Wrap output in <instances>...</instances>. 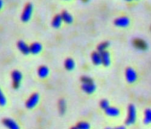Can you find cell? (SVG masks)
I'll list each match as a JSON object with an SVG mask.
<instances>
[{"mask_svg":"<svg viewBox=\"0 0 151 129\" xmlns=\"http://www.w3.org/2000/svg\"><path fill=\"white\" fill-rule=\"evenodd\" d=\"M4 124L9 128L11 129H18L19 128V126L17 123L13 120L10 118H6L3 120Z\"/></svg>","mask_w":151,"mask_h":129,"instance_id":"11","label":"cell"},{"mask_svg":"<svg viewBox=\"0 0 151 129\" xmlns=\"http://www.w3.org/2000/svg\"><path fill=\"white\" fill-rule=\"evenodd\" d=\"M96 85L94 84L93 82L91 83H83L82 86V88L83 91L88 93V94H91L96 90Z\"/></svg>","mask_w":151,"mask_h":129,"instance_id":"7","label":"cell"},{"mask_svg":"<svg viewBox=\"0 0 151 129\" xmlns=\"http://www.w3.org/2000/svg\"><path fill=\"white\" fill-rule=\"evenodd\" d=\"M129 22L130 21L128 18L123 16L116 19L114 23L116 26H118V27H127L129 24Z\"/></svg>","mask_w":151,"mask_h":129,"instance_id":"6","label":"cell"},{"mask_svg":"<svg viewBox=\"0 0 151 129\" xmlns=\"http://www.w3.org/2000/svg\"><path fill=\"white\" fill-rule=\"evenodd\" d=\"M62 17L60 15L56 16L54 18L53 22H52L53 27L55 28H59L62 23Z\"/></svg>","mask_w":151,"mask_h":129,"instance_id":"17","label":"cell"},{"mask_svg":"<svg viewBox=\"0 0 151 129\" xmlns=\"http://www.w3.org/2000/svg\"><path fill=\"white\" fill-rule=\"evenodd\" d=\"M75 128L81 129H88L90 128V125L88 123H87L86 122H81L78 124V127Z\"/></svg>","mask_w":151,"mask_h":129,"instance_id":"23","label":"cell"},{"mask_svg":"<svg viewBox=\"0 0 151 129\" xmlns=\"http://www.w3.org/2000/svg\"><path fill=\"white\" fill-rule=\"evenodd\" d=\"M127 1H131V0H127Z\"/></svg>","mask_w":151,"mask_h":129,"instance_id":"27","label":"cell"},{"mask_svg":"<svg viewBox=\"0 0 151 129\" xmlns=\"http://www.w3.org/2000/svg\"><path fill=\"white\" fill-rule=\"evenodd\" d=\"M105 110V113L111 117H117L120 113L119 109L114 107H108Z\"/></svg>","mask_w":151,"mask_h":129,"instance_id":"13","label":"cell"},{"mask_svg":"<svg viewBox=\"0 0 151 129\" xmlns=\"http://www.w3.org/2000/svg\"><path fill=\"white\" fill-rule=\"evenodd\" d=\"M126 79L129 84H132L137 80V75L133 69L128 67L126 70Z\"/></svg>","mask_w":151,"mask_h":129,"instance_id":"3","label":"cell"},{"mask_svg":"<svg viewBox=\"0 0 151 129\" xmlns=\"http://www.w3.org/2000/svg\"><path fill=\"white\" fill-rule=\"evenodd\" d=\"M6 99L4 96V95L3 94V93H2L1 89H0V106H4L6 105Z\"/></svg>","mask_w":151,"mask_h":129,"instance_id":"22","label":"cell"},{"mask_svg":"<svg viewBox=\"0 0 151 129\" xmlns=\"http://www.w3.org/2000/svg\"><path fill=\"white\" fill-rule=\"evenodd\" d=\"M92 61L95 65H100V64H102V58H101V55H100V52H94L92 54L91 56Z\"/></svg>","mask_w":151,"mask_h":129,"instance_id":"15","label":"cell"},{"mask_svg":"<svg viewBox=\"0 0 151 129\" xmlns=\"http://www.w3.org/2000/svg\"><path fill=\"white\" fill-rule=\"evenodd\" d=\"M40 96L38 94H33L26 102V107L28 109H32L36 106L37 103L39 102Z\"/></svg>","mask_w":151,"mask_h":129,"instance_id":"4","label":"cell"},{"mask_svg":"<svg viewBox=\"0 0 151 129\" xmlns=\"http://www.w3.org/2000/svg\"><path fill=\"white\" fill-rule=\"evenodd\" d=\"M3 1H2V0H0V9H1V7H3Z\"/></svg>","mask_w":151,"mask_h":129,"instance_id":"26","label":"cell"},{"mask_svg":"<svg viewBox=\"0 0 151 129\" xmlns=\"http://www.w3.org/2000/svg\"><path fill=\"white\" fill-rule=\"evenodd\" d=\"M150 121H151V111L149 109L145 111V118L144 120V123L146 124H148L150 123Z\"/></svg>","mask_w":151,"mask_h":129,"instance_id":"19","label":"cell"},{"mask_svg":"<svg viewBox=\"0 0 151 129\" xmlns=\"http://www.w3.org/2000/svg\"><path fill=\"white\" fill-rule=\"evenodd\" d=\"M100 105L103 109H106L108 107H109V102L106 100H102L100 103Z\"/></svg>","mask_w":151,"mask_h":129,"instance_id":"24","label":"cell"},{"mask_svg":"<svg viewBox=\"0 0 151 129\" xmlns=\"http://www.w3.org/2000/svg\"><path fill=\"white\" fill-rule=\"evenodd\" d=\"M42 50V45L39 43H34L30 46V52L33 54H39Z\"/></svg>","mask_w":151,"mask_h":129,"instance_id":"12","label":"cell"},{"mask_svg":"<svg viewBox=\"0 0 151 129\" xmlns=\"http://www.w3.org/2000/svg\"><path fill=\"white\" fill-rule=\"evenodd\" d=\"M81 81L83 83H91V82H93L92 79L90 78V77H88V76L82 77Z\"/></svg>","mask_w":151,"mask_h":129,"instance_id":"25","label":"cell"},{"mask_svg":"<svg viewBox=\"0 0 151 129\" xmlns=\"http://www.w3.org/2000/svg\"><path fill=\"white\" fill-rule=\"evenodd\" d=\"M136 118L137 113L135 108L133 105H131L128 108V117L126 121V124L129 125L133 124L135 122Z\"/></svg>","mask_w":151,"mask_h":129,"instance_id":"1","label":"cell"},{"mask_svg":"<svg viewBox=\"0 0 151 129\" xmlns=\"http://www.w3.org/2000/svg\"><path fill=\"white\" fill-rule=\"evenodd\" d=\"M109 42H104V43H102L101 44H100L99 46H98V47H97V49L99 50V52H102L103 51H105L107 47L109 46Z\"/></svg>","mask_w":151,"mask_h":129,"instance_id":"20","label":"cell"},{"mask_svg":"<svg viewBox=\"0 0 151 129\" xmlns=\"http://www.w3.org/2000/svg\"><path fill=\"white\" fill-rule=\"evenodd\" d=\"M66 105L65 102L64 100H60L59 101V110L61 114H63L65 111Z\"/></svg>","mask_w":151,"mask_h":129,"instance_id":"21","label":"cell"},{"mask_svg":"<svg viewBox=\"0 0 151 129\" xmlns=\"http://www.w3.org/2000/svg\"><path fill=\"white\" fill-rule=\"evenodd\" d=\"M18 47L24 54L27 55L30 53V47L24 42L19 41L18 43Z\"/></svg>","mask_w":151,"mask_h":129,"instance_id":"9","label":"cell"},{"mask_svg":"<svg viewBox=\"0 0 151 129\" xmlns=\"http://www.w3.org/2000/svg\"><path fill=\"white\" fill-rule=\"evenodd\" d=\"M133 44L136 47L140 49L144 50L146 49L147 47L146 43L143 40L140 39V38H135V39H134L133 41Z\"/></svg>","mask_w":151,"mask_h":129,"instance_id":"10","label":"cell"},{"mask_svg":"<svg viewBox=\"0 0 151 129\" xmlns=\"http://www.w3.org/2000/svg\"><path fill=\"white\" fill-rule=\"evenodd\" d=\"M33 11V6L31 4H28L25 7L22 15L21 16V19L23 22H27L30 20Z\"/></svg>","mask_w":151,"mask_h":129,"instance_id":"2","label":"cell"},{"mask_svg":"<svg viewBox=\"0 0 151 129\" xmlns=\"http://www.w3.org/2000/svg\"><path fill=\"white\" fill-rule=\"evenodd\" d=\"M12 77L14 82V87L15 88H18L22 77L21 73L18 70H15L12 72Z\"/></svg>","mask_w":151,"mask_h":129,"instance_id":"5","label":"cell"},{"mask_svg":"<svg viewBox=\"0 0 151 129\" xmlns=\"http://www.w3.org/2000/svg\"><path fill=\"white\" fill-rule=\"evenodd\" d=\"M60 16L62 17V21H64L67 23H71L73 21V17L71 16V15L69 13L67 12V11H63L62 15Z\"/></svg>","mask_w":151,"mask_h":129,"instance_id":"14","label":"cell"},{"mask_svg":"<svg viewBox=\"0 0 151 129\" xmlns=\"http://www.w3.org/2000/svg\"><path fill=\"white\" fill-rule=\"evenodd\" d=\"M75 64L74 61L71 58H68L65 62V67L68 70H71L74 68Z\"/></svg>","mask_w":151,"mask_h":129,"instance_id":"18","label":"cell"},{"mask_svg":"<svg viewBox=\"0 0 151 129\" xmlns=\"http://www.w3.org/2000/svg\"><path fill=\"white\" fill-rule=\"evenodd\" d=\"M49 74V70L46 66H41L38 69V75L41 78H44Z\"/></svg>","mask_w":151,"mask_h":129,"instance_id":"16","label":"cell"},{"mask_svg":"<svg viewBox=\"0 0 151 129\" xmlns=\"http://www.w3.org/2000/svg\"><path fill=\"white\" fill-rule=\"evenodd\" d=\"M100 55H101L102 63L106 67L109 66L111 62V59H110V55L108 52L105 50L103 51L102 52H100Z\"/></svg>","mask_w":151,"mask_h":129,"instance_id":"8","label":"cell"}]
</instances>
